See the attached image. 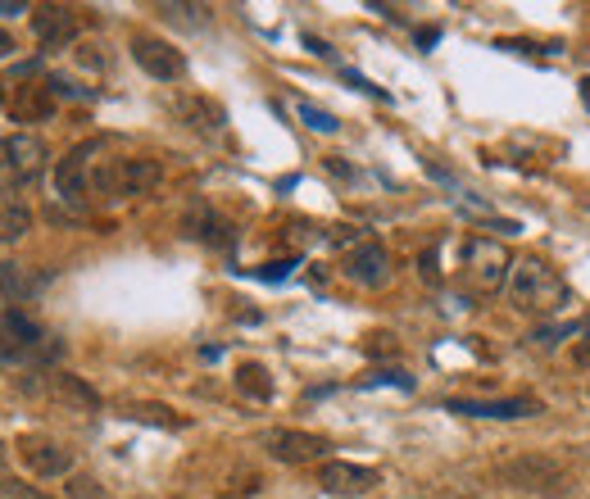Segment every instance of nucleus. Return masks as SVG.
Segmentation results:
<instances>
[{"mask_svg": "<svg viewBox=\"0 0 590 499\" xmlns=\"http://www.w3.org/2000/svg\"><path fill=\"white\" fill-rule=\"evenodd\" d=\"M509 295L518 309L527 314H559L563 304H568V282L554 273L545 259H518L509 273Z\"/></svg>", "mask_w": 590, "mask_h": 499, "instance_id": "obj_1", "label": "nucleus"}, {"mask_svg": "<svg viewBox=\"0 0 590 499\" xmlns=\"http://www.w3.org/2000/svg\"><path fill=\"white\" fill-rule=\"evenodd\" d=\"M509 273H513V259L500 241H491V236H472V241L463 245V277H468L472 291L495 295L500 286H509Z\"/></svg>", "mask_w": 590, "mask_h": 499, "instance_id": "obj_2", "label": "nucleus"}, {"mask_svg": "<svg viewBox=\"0 0 590 499\" xmlns=\"http://www.w3.org/2000/svg\"><path fill=\"white\" fill-rule=\"evenodd\" d=\"M100 164H105V159H100V141H82V146H73L69 155L55 164V191L64 200H87L91 196V177H96Z\"/></svg>", "mask_w": 590, "mask_h": 499, "instance_id": "obj_3", "label": "nucleus"}, {"mask_svg": "<svg viewBox=\"0 0 590 499\" xmlns=\"http://www.w3.org/2000/svg\"><path fill=\"white\" fill-rule=\"evenodd\" d=\"M41 168H46V141L32 137V132H14V137H5V168H0V177L14 186H28L41 177Z\"/></svg>", "mask_w": 590, "mask_h": 499, "instance_id": "obj_4", "label": "nucleus"}, {"mask_svg": "<svg viewBox=\"0 0 590 499\" xmlns=\"http://www.w3.org/2000/svg\"><path fill=\"white\" fill-rule=\"evenodd\" d=\"M259 445L268 450V459L277 463H314L327 454V441L314 431H295V427H273L259 436Z\"/></svg>", "mask_w": 590, "mask_h": 499, "instance_id": "obj_5", "label": "nucleus"}, {"mask_svg": "<svg viewBox=\"0 0 590 499\" xmlns=\"http://www.w3.org/2000/svg\"><path fill=\"white\" fill-rule=\"evenodd\" d=\"M504 481L518 490H536V495H559L568 486L563 468L554 459H541V454H531V459H513L504 463Z\"/></svg>", "mask_w": 590, "mask_h": 499, "instance_id": "obj_6", "label": "nucleus"}, {"mask_svg": "<svg viewBox=\"0 0 590 499\" xmlns=\"http://www.w3.org/2000/svg\"><path fill=\"white\" fill-rule=\"evenodd\" d=\"M377 481H382V472L364 468V463H350V459H327L323 468H318V486H323L327 495H345V499L368 495Z\"/></svg>", "mask_w": 590, "mask_h": 499, "instance_id": "obj_7", "label": "nucleus"}, {"mask_svg": "<svg viewBox=\"0 0 590 499\" xmlns=\"http://www.w3.org/2000/svg\"><path fill=\"white\" fill-rule=\"evenodd\" d=\"M132 59L141 64V73H150L155 82H177L187 73V59L182 50H173L159 37H132Z\"/></svg>", "mask_w": 590, "mask_h": 499, "instance_id": "obj_8", "label": "nucleus"}, {"mask_svg": "<svg viewBox=\"0 0 590 499\" xmlns=\"http://www.w3.org/2000/svg\"><path fill=\"white\" fill-rule=\"evenodd\" d=\"M46 391H50V400L73 409V413H100V404H105L96 386H91L87 377H73V372H50Z\"/></svg>", "mask_w": 590, "mask_h": 499, "instance_id": "obj_9", "label": "nucleus"}, {"mask_svg": "<svg viewBox=\"0 0 590 499\" xmlns=\"http://www.w3.org/2000/svg\"><path fill=\"white\" fill-rule=\"evenodd\" d=\"M164 182V164L159 159H118L114 164V196H146L155 186Z\"/></svg>", "mask_w": 590, "mask_h": 499, "instance_id": "obj_10", "label": "nucleus"}, {"mask_svg": "<svg viewBox=\"0 0 590 499\" xmlns=\"http://www.w3.org/2000/svg\"><path fill=\"white\" fill-rule=\"evenodd\" d=\"M345 277L359 282V286H368V291H377V286L391 282V255H386L377 241H364L350 259H345Z\"/></svg>", "mask_w": 590, "mask_h": 499, "instance_id": "obj_11", "label": "nucleus"}, {"mask_svg": "<svg viewBox=\"0 0 590 499\" xmlns=\"http://www.w3.org/2000/svg\"><path fill=\"white\" fill-rule=\"evenodd\" d=\"M32 32H37V41L46 50H59L78 37V14H73L69 5H41V10L32 14Z\"/></svg>", "mask_w": 590, "mask_h": 499, "instance_id": "obj_12", "label": "nucleus"}, {"mask_svg": "<svg viewBox=\"0 0 590 499\" xmlns=\"http://www.w3.org/2000/svg\"><path fill=\"white\" fill-rule=\"evenodd\" d=\"M450 413L463 418H495V422H513V418H536L541 400H450Z\"/></svg>", "mask_w": 590, "mask_h": 499, "instance_id": "obj_13", "label": "nucleus"}, {"mask_svg": "<svg viewBox=\"0 0 590 499\" xmlns=\"http://www.w3.org/2000/svg\"><path fill=\"white\" fill-rule=\"evenodd\" d=\"M46 282L50 277L46 273H32L28 264H14V259H5L0 264V300L5 304H28V300H37L41 291H46Z\"/></svg>", "mask_w": 590, "mask_h": 499, "instance_id": "obj_14", "label": "nucleus"}, {"mask_svg": "<svg viewBox=\"0 0 590 499\" xmlns=\"http://www.w3.org/2000/svg\"><path fill=\"white\" fill-rule=\"evenodd\" d=\"M23 463L32 468V477H69L73 472V454L55 441H23Z\"/></svg>", "mask_w": 590, "mask_h": 499, "instance_id": "obj_15", "label": "nucleus"}, {"mask_svg": "<svg viewBox=\"0 0 590 499\" xmlns=\"http://www.w3.org/2000/svg\"><path fill=\"white\" fill-rule=\"evenodd\" d=\"M182 232L187 236H196V241H205V245H232L236 241V227L227 223V218H218L209 205H196L187 218H182Z\"/></svg>", "mask_w": 590, "mask_h": 499, "instance_id": "obj_16", "label": "nucleus"}, {"mask_svg": "<svg viewBox=\"0 0 590 499\" xmlns=\"http://www.w3.org/2000/svg\"><path fill=\"white\" fill-rule=\"evenodd\" d=\"M177 118H182L187 128H196V132H218L227 123L223 105L209 100V96H182L177 100Z\"/></svg>", "mask_w": 590, "mask_h": 499, "instance_id": "obj_17", "label": "nucleus"}, {"mask_svg": "<svg viewBox=\"0 0 590 499\" xmlns=\"http://www.w3.org/2000/svg\"><path fill=\"white\" fill-rule=\"evenodd\" d=\"M50 109H55V96H50L46 82H41V87H23V96L14 100V118H23V123H32V118H46Z\"/></svg>", "mask_w": 590, "mask_h": 499, "instance_id": "obj_18", "label": "nucleus"}, {"mask_svg": "<svg viewBox=\"0 0 590 499\" xmlns=\"http://www.w3.org/2000/svg\"><path fill=\"white\" fill-rule=\"evenodd\" d=\"M236 386H241L250 400H273V377H268L264 363H241V368H236Z\"/></svg>", "mask_w": 590, "mask_h": 499, "instance_id": "obj_19", "label": "nucleus"}, {"mask_svg": "<svg viewBox=\"0 0 590 499\" xmlns=\"http://www.w3.org/2000/svg\"><path fill=\"white\" fill-rule=\"evenodd\" d=\"M128 418L137 422H150V427H187V418L168 404H128Z\"/></svg>", "mask_w": 590, "mask_h": 499, "instance_id": "obj_20", "label": "nucleus"}, {"mask_svg": "<svg viewBox=\"0 0 590 499\" xmlns=\"http://www.w3.org/2000/svg\"><path fill=\"white\" fill-rule=\"evenodd\" d=\"M300 123H305V128H314V132H336V128H341L327 109H314V105H300Z\"/></svg>", "mask_w": 590, "mask_h": 499, "instance_id": "obj_21", "label": "nucleus"}, {"mask_svg": "<svg viewBox=\"0 0 590 499\" xmlns=\"http://www.w3.org/2000/svg\"><path fill=\"white\" fill-rule=\"evenodd\" d=\"M568 336H572V327H541V332H531L527 336V345H536V350H554V345H559V341H568Z\"/></svg>", "mask_w": 590, "mask_h": 499, "instance_id": "obj_22", "label": "nucleus"}, {"mask_svg": "<svg viewBox=\"0 0 590 499\" xmlns=\"http://www.w3.org/2000/svg\"><path fill=\"white\" fill-rule=\"evenodd\" d=\"M69 499H105V490H100V481H91V477H69Z\"/></svg>", "mask_w": 590, "mask_h": 499, "instance_id": "obj_23", "label": "nucleus"}, {"mask_svg": "<svg viewBox=\"0 0 590 499\" xmlns=\"http://www.w3.org/2000/svg\"><path fill=\"white\" fill-rule=\"evenodd\" d=\"M291 268H295V259H282V264H264V268H259V277H264V282H282V277H291Z\"/></svg>", "mask_w": 590, "mask_h": 499, "instance_id": "obj_24", "label": "nucleus"}, {"mask_svg": "<svg viewBox=\"0 0 590 499\" xmlns=\"http://www.w3.org/2000/svg\"><path fill=\"white\" fill-rule=\"evenodd\" d=\"M418 268H423V277H427V282H441V273H436V250H427V255L418 259Z\"/></svg>", "mask_w": 590, "mask_h": 499, "instance_id": "obj_25", "label": "nucleus"}, {"mask_svg": "<svg viewBox=\"0 0 590 499\" xmlns=\"http://www.w3.org/2000/svg\"><path fill=\"white\" fill-rule=\"evenodd\" d=\"M368 350L373 354H395V336H368Z\"/></svg>", "mask_w": 590, "mask_h": 499, "instance_id": "obj_26", "label": "nucleus"}, {"mask_svg": "<svg viewBox=\"0 0 590 499\" xmlns=\"http://www.w3.org/2000/svg\"><path fill=\"white\" fill-rule=\"evenodd\" d=\"M10 495H14V499H50V495H41V490H32V486H19V481H14Z\"/></svg>", "mask_w": 590, "mask_h": 499, "instance_id": "obj_27", "label": "nucleus"}, {"mask_svg": "<svg viewBox=\"0 0 590 499\" xmlns=\"http://www.w3.org/2000/svg\"><path fill=\"white\" fill-rule=\"evenodd\" d=\"M10 55H14V37L0 28V59H10Z\"/></svg>", "mask_w": 590, "mask_h": 499, "instance_id": "obj_28", "label": "nucleus"}, {"mask_svg": "<svg viewBox=\"0 0 590 499\" xmlns=\"http://www.w3.org/2000/svg\"><path fill=\"white\" fill-rule=\"evenodd\" d=\"M436 37H441V32H436V28H427V32H418V46H436Z\"/></svg>", "mask_w": 590, "mask_h": 499, "instance_id": "obj_29", "label": "nucleus"}, {"mask_svg": "<svg viewBox=\"0 0 590 499\" xmlns=\"http://www.w3.org/2000/svg\"><path fill=\"white\" fill-rule=\"evenodd\" d=\"M572 359H577V363H590V341L577 345V350H572Z\"/></svg>", "mask_w": 590, "mask_h": 499, "instance_id": "obj_30", "label": "nucleus"}, {"mask_svg": "<svg viewBox=\"0 0 590 499\" xmlns=\"http://www.w3.org/2000/svg\"><path fill=\"white\" fill-rule=\"evenodd\" d=\"M581 100H586V109H590V78H581Z\"/></svg>", "mask_w": 590, "mask_h": 499, "instance_id": "obj_31", "label": "nucleus"}, {"mask_svg": "<svg viewBox=\"0 0 590 499\" xmlns=\"http://www.w3.org/2000/svg\"><path fill=\"white\" fill-rule=\"evenodd\" d=\"M0 14H23V5H5V0H0Z\"/></svg>", "mask_w": 590, "mask_h": 499, "instance_id": "obj_32", "label": "nucleus"}, {"mask_svg": "<svg viewBox=\"0 0 590 499\" xmlns=\"http://www.w3.org/2000/svg\"><path fill=\"white\" fill-rule=\"evenodd\" d=\"M0 168H5V141H0Z\"/></svg>", "mask_w": 590, "mask_h": 499, "instance_id": "obj_33", "label": "nucleus"}]
</instances>
